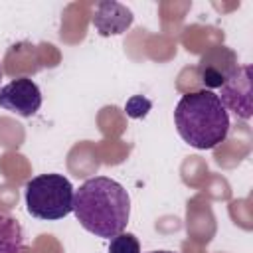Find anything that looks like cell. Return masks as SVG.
I'll list each match as a JSON object with an SVG mask.
<instances>
[{"instance_id":"cell-1","label":"cell","mask_w":253,"mask_h":253,"mask_svg":"<svg viewBox=\"0 0 253 253\" xmlns=\"http://www.w3.org/2000/svg\"><path fill=\"white\" fill-rule=\"evenodd\" d=\"M73 213L89 233L113 239L123 233L130 217L128 192L107 176L85 180L73 194Z\"/></svg>"},{"instance_id":"cell-2","label":"cell","mask_w":253,"mask_h":253,"mask_svg":"<svg viewBox=\"0 0 253 253\" xmlns=\"http://www.w3.org/2000/svg\"><path fill=\"white\" fill-rule=\"evenodd\" d=\"M174 125L184 142L198 150H211L229 132V115L219 97L208 89L186 93L174 109Z\"/></svg>"},{"instance_id":"cell-3","label":"cell","mask_w":253,"mask_h":253,"mask_svg":"<svg viewBox=\"0 0 253 253\" xmlns=\"http://www.w3.org/2000/svg\"><path fill=\"white\" fill-rule=\"evenodd\" d=\"M73 186L63 174H40L26 184V208L32 217L57 221L73 211Z\"/></svg>"},{"instance_id":"cell-4","label":"cell","mask_w":253,"mask_h":253,"mask_svg":"<svg viewBox=\"0 0 253 253\" xmlns=\"http://www.w3.org/2000/svg\"><path fill=\"white\" fill-rule=\"evenodd\" d=\"M219 101L225 111H231L237 119L249 121L253 115V85H251V67L247 63L237 65L231 77L219 87Z\"/></svg>"},{"instance_id":"cell-5","label":"cell","mask_w":253,"mask_h":253,"mask_svg":"<svg viewBox=\"0 0 253 253\" xmlns=\"http://www.w3.org/2000/svg\"><path fill=\"white\" fill-rule=\"evenodd\" d=\"M0 107L20 117H32L42 107V91L30 77H18L0 87Z\"/></svg>"},{"instance_id":"cell-6","label":"cell","mask_w":253,"mask_h":253,"mask_svg":"<svg viewBox=\"0 0 253 253\" xmlns=\"http://www.w3.org/2000/svg\"><path fill=\"white\" fill-rule=\"evenodd\" d=\"M237 65L239 63H237L235 51H231L229 47L217 45L202 55V59L198 61L196 73H198V79L204 83V87H208L210 91V89H219L237 69Z\"/></svg>"},{"instance_id":"cell-7","label":"cell","mask_w":253,"mask_h":253,"mask_svg":"<svg viewBox=\"0 0 253 253\" xmlns=\"http://www.w3.org/2000/svg\"><path fill=\"white\" fill-rule=\"evenodd\" d=\"M132 20H134V16H132L130 8H126L125 4L115 2V0L99 2L93 12V26L103 38L125 34L132 26Z\"/></svg>"},{"instance_id":"cell-8","label":"cell","mask_w":253,"mask_h":253,"mask_svg":"<svg viewBox=\"0 0 253 253\" xmlns=\"http://www.w3.org/2000/svg\"><path fill=\"white\" fill-rule=\"evenodd\" d=\"M24 239L22 223L14 215L0 211V253H26Z\"/></svg>"},{"instance_id":"cell-9","label":"cell","mask_w":253,"mask_h":253,"mask_svg":"<svg viewBox=\"0 0 253 253\" xmlns=\"http://www.w3.org/2000/svg\"><path fill=\"white\" fill-rule=\"evenodd\" d=\"M109 253H140V243L132 233H119L109 243Z\"/></svg>"},{"instance_id":"cell-10","label":"cell","mask_w":253,"mask_h":253,"mask_svg":"<svg viewBox=\"0 0 253 253\" xmlns=\"http://www.w3.org/2000/svg\"><path fill=\"white\" fill-rule=\"evenodd\" d=\"M148 253H174V251H166V249H160V251H148Z\"/></svg>"},{"instance_id":"cell-11","label":"cell","mask_w":253,"mask_h":253,"mask_svg":"<svg viewBox=\"0 0 253 253\" xmlns=\"http://www.w3.org/2000/svg\"><path fill=\"white\" fill-rule=\"evenodd\" d=\"M0 79H2V67H0Z\"/></svg>"}]
</instances>
